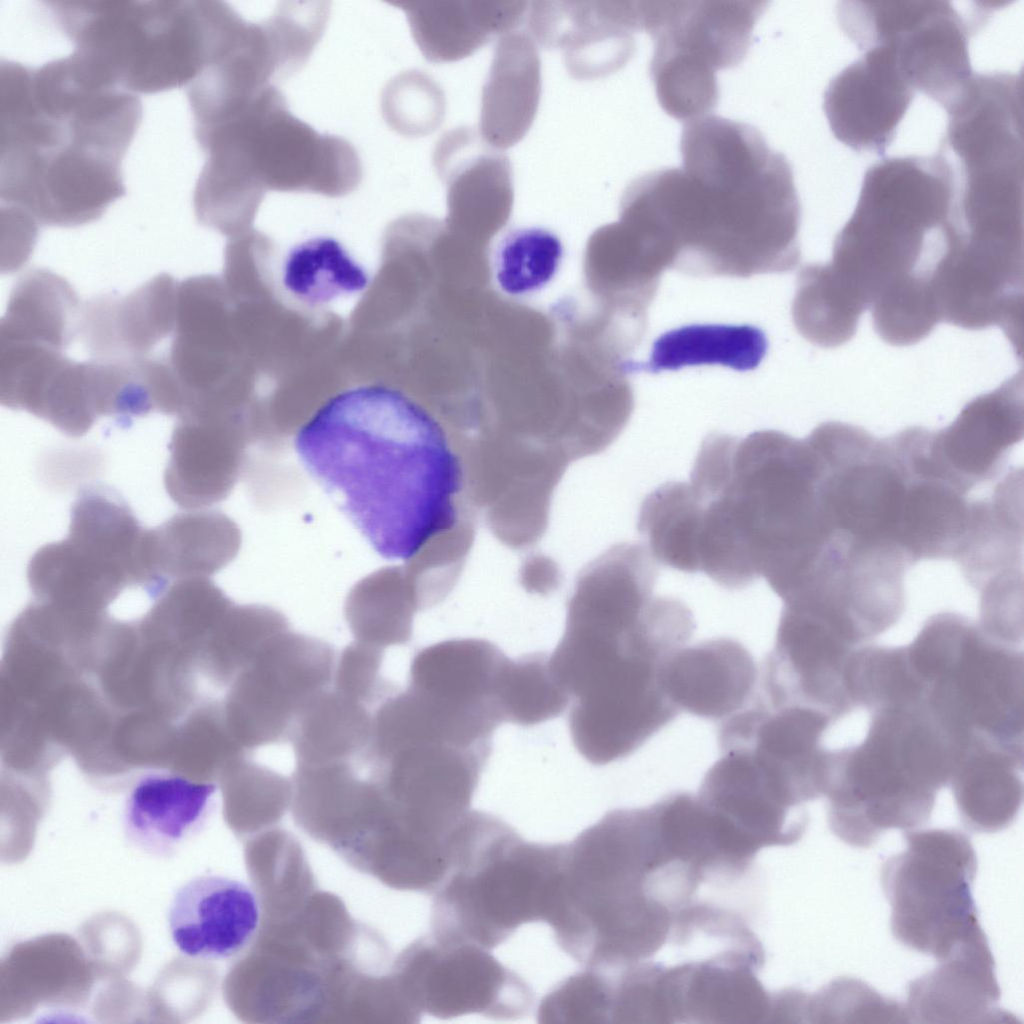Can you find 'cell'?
<instances>
[{
  "instance_id": "cell-31",
  "label": "cell",
  "mask_w": 1024,
  "mask_h": 1024,
  "mask_svg": "<svg viewBox=\"0 0 1024 1024\" xmlns=\"http://www.w3.org/2000/svg\"><path fill=\"white\" fill-rule=\"evenodd\" d=\"M433 164L446 186L452 212L489 208L506 212L510 208L513 182L509 159L474 129L459 127L446 132L436 144Z\"/></svg>"
},
{
  "instance_id": "cell-17",
  "label": "cell",
  "mask_w": 1024,
  "mask_h": 1024,
  "mask_svg": "<svg viewBox=\"0 0 1024 1024\" xmlns=\"http://www.w3.org/2000/svg\"><path fill=\"white\" fill-rule=\"evenodd\" d=\"M133 532L116 517L91 510L71 513L65 539L40 548L27 567L34 594L64 602L102 604L137 585Z\"/></svg>"
},
{
  "instance_id": "cell-11",
  "label": "cell",
  "mask_w": 1024,
  "mask_h": 1024,
  "mask_svg": "<svg viewBox=\"0 0 1024 1024\" xmlns=\"http://www.w3.org/2000/svg\"><path fill=\"white\" fill-rule=\"evenodd\" d=\"M194 133L204 153L231 159L266 190L342 196L362 179L355 148L295 117L274 85L235 114L194 127Z\"/></svg>"
},
{
  "instance_id": "cell-38",
  "label": "cell",
  "mask_w": 1024,
  "mask_h": 1024,
  "mask_svg": "<svg viewBox=\"0 0 1024 1024\" xmlns=\"http://www.w3.org/2000/svg\"><path fill=\"white\" fill-rule=\"evenodd\" d=\"M499 696L504 721L525 727L560 716L570 704L544 652L508 658Z\"/></svg>"
},
{
  "instance_id": "cell-6",
  "label": "cell",
  "mask_w": 1024,
  "mask_h": 1024,
  "mask_svg": "<svg viewBox=\"0 0 1024 1024\" xmlns=\"http://www.w3.org/2000/svg\"><path fill=\"white\" fill-rule=\"evenodd\" d=\"M954 197V169L941 153L874 164L864 175L851 218L836 236L831 261L823 264L826 274L864 310L896 287L935 290Z\"/></svg>"
},
{
  "instance_id": "cell-3",
  "label": "cell",
  "mask_w": 1024,
  "mask_h": 1024,
  "mask_svg": "<svg viewBox=\"0 0 1024 1024\" xmlns=\"http://www.w3.org/2000/svg\"><path fill=\"white\" fill-rule=\"evenodd\" d=\"M823 478L811 433L707 435L687 482L701 572L730 590L762 577L781 599L789 595L835 537Z\"/></svg>"
},
{
  "instance_id": "cell-42",
  "label": "cell",
  "mask_w": 1024,
  "mask_h": 1024,
  "mask_svg": "<svg viewBox=\"0 0 1024 1024\" xmlns=\"http://www.w3.org/2000/svg\"><path fill=\"white\" fill-rule=\"evenodd\" d=\"M555 985L538 1007L540 1023H606L611 1017V985L603 971L583 968Z\"/></svg>"
},
{
  "instance_id": "cell-14",
  "label": "cell",
  "mask_w": 1024,
  "mask_h": 1024,
  "mask_svg": "<svg viewBox=\"0 0 1024 1024\" xmlns=\"http://www.w3.org/2000/svg\"><path fill=\"white\" fill-rule=\"evenodd\" d=\"M837 17L859 48L888 47L911 87L945 110L973 76L968 27L948 1H846Z\"/></svg>"
},
{
  "instance_id": "cell-39",
  "label": "cell",
  "mask_w": 1024,
  "mask_h": 1024,
  "mask_svg": "<svg viewBox=\"0 0 1024 1024\" xmlns=\"http://www.w3.org/2000/svg\"><path fill=\"white\" fill-rule=\"evenodd\" d=\"M563 256V243L554 232L542 227L511 230L495 252V281L509 296L533 294L554 279Z\"/></svg>"
},
{
  "instance_id": "cell-25",
  "label": "cell",
  "mask_w": 1024,
  "mask_h": 1024,
  "mask_svg": "<svg viewBox=\"0 0 1024 1024\" xmlns=\"http://www.w3.org/2000/svg\"><path fill=\"white\" fill-rule=\"evenodd\" d=\"M507 660L488 640H444L415 654L409 686L497 728L505 722L499 693Z\"/></svg>"
},
{
  "instance_id": "cell-36",
  "label": "cell",
  "mask_w": 1024,
  "mask_h": 1024,
  "mask_svg": "<svg viewBox=\"0 0 1024 1024\" xmlns=\"http://www.w3.org/2000/svg\"><path fill=\"white\" fill-rule=\"evenodd\" d=\"M639 29V2H593L591 18L564 47L567 70L579 79L613 73L633 55Z\"/></svg>"
},
{
  "instance_id": "cell-37",
  "label": "cell",
  "mask_w": 1024,
  "mask_h": 1024,
  "mask_svg": "<svg viewBox=\"0 0 1024 1024\" xmlns=\"http://www.w3.org/2000/svg\"><path fill=\"white\" fill-rule=\"evenodd\" d=\"M283 282L294 295L318 304L344 293L362 290L367 282L364 269L342 245L319 237L296 246L289 254Z\"/></svg>"
},
{
  "instance_id": "cell-44",
  "label": "cell",
  "mask_w": 1024,
  "mask_h": 1024,
  "mask_svg": "<svg viewBox=\"0 0 1024 1024\" xmlns=\"http://www.w3.org/2000/svg\"><path fill=\"white\" fill-rule=\"evenodd\" d=\"M382 661L381 648L359 641L346 646L334 668V690L363 705L376 700L388 688L380 674Z\"/></svg>"
},
{
  "instance_id": "cell-30",
  "label": "cell",
  "mask_w": 1024,
  "mask_h": 1024,
  "mask_svg": "<svg viewBox=\"0 0 1024 1024\" xmlns=\"http://www.w3.org/2000/svg\"><path fill=\"white\" fill-rule=\"evenodd\" d=\"M401 7L426 59L454 61L469 56L491 36L512 32L528 11L527 2L405 1Z\"/></svg>"
},
{
  "instance_id": "cell-2",
  "label": "cell",
  "mask_w": 1024,
  "mask_h": 1024,
  "mask_svg": "<svg viewBox=\"0 0 1024 1024\" xmlns=\"http://www.w3.org/2000/svg\"><path fill=\"white\" fill-rule=\"evenodd\" d=\"M295 451L374 551L409 561L459 520L463 465L441 422L404 392L362 385L330 398Z\"/></svg>"
},
{
  "instance_id": "cell-21",
  "label": "cell",
  "mask_w": 1024,
  "mask_h": 1024,
  "mask_svg": "<svg viewBox=\"0 0 1024 1024\" xmlns=\"http://www.w3.org/2000/svg\"><path fill=\"white\" fill-rule=\"evenodd\" d=\"M261 902L249 884L221 875H199L174 893L167 913L173 944L187 957L225 960L255 938Z\"/></svg>"
},
{
  "instance_id": "cell-34",
  "label": "cell",
  "mask_w": 1024,
  "mask_h": 1024,
  "mask_svg": "<svg viewBox=\"0 0 1024 1024\" xmlns=\"http://www.w3.org/2000/svg\"><path fill=\"white\" fill-rule=\"evenodd\" d=\"M82 307L60 276L34 269L14 286L1 320L0 341H25L63 350L79 333Z\"/></svg>"
},
{
  "instance_id": "cell-41",
  "label": "cell",
  "mask_w": 1024,
  "mask_h": 1024,
  "mask_svg": "<svg viewBox=\"0 0 1024 1024\" xmlns=\"http://www.w3.org/2000/svg\"><path fill=\"white\" fill-rule=\"evenodd\" d=\"M444 95L428 76L416 71L398 75L382 95L383 116L395 131L407 136L426 135L441 123Z\"/></svg>"
},
{
  "instance_id": "cell-22",
  "label": "cell",
  "mask_w": 1024,
  "mask_h": 1024,
  "mask_svg": "<svg viewBox=\"0 0 1024 1024\" xmlns=\"http://www.w3.org/2000/svg\"><path fill=\"white\" fill-rule=\"evenodd\" d=\"M697 796L753 855L763 847L797 842L808 825V813L786 806L738 751H720Z\"/></svg>"
},
{
  "instance_id": "cell-5",
  "label": "cell",
  "mask_w": 1024,
  "mask_h": 1024,
  "mask_svg": "<svg viewBox=\"0 0 1024 1024\" xmlns=\"http://www.w3.org/2000/svg\"><path fill=\"white\" fill-rule=\"evenodd\" d=\"M695 627L691 610L669 596L656 595L637 617L567 614L549 659L571 699L573 744L588 762L631 755L680 714L660 674Z\"/></svg>"
},
{
  "instance_id": "cell-23",
  "label": "cell",
  "mask_w": 1024,
  "mask_h": 1024,
  "mask_svg": "<svg viewBox=\"0 0 1024 1024\" xmlns=\"http://www.w3.org/2000/svg\"><path fill=\"white\" fill-rule=\"evenodd\" d=\"M758 675L740 642L714 638L677 650L663 665L660 681L680 712L721 722L747 705Z\"/></svg>"
},
{
  "instance_id": "cell-4",
  "label": "cell",
  "mask_w": 1024,
  "mask_h": 1024,
  "mask_svg": "<svg viewBox=\"0 0 1024 1024\" xmlns=\"http://www.w3.org/2000/svg\"><path fill=\"white\" fill-rule=\"evenodd\" d=\"M141 116L136 94L70 55L37 68L2 62V202L37 227L97 220L125 193L121 163Z\"/></svg>"
},
{
  "instance_id": "cell-20",
  "label": "cell",
  "mask_w": 1024,
  "mask_h": 1024,
  "mask_svg": "<svg viewBox=\"0 0 1024 1024\" xmlns=\"http://www.w3.org/2000/svg\"><path fill=\"white\" fill-rule=\"evenodd\" d=\"M914 94L891 50L874 45L830 81L823 108L840 142L883 154Z\"/></svg>"
},
{
  "instance_id": "cell-24",
  "label": "cell",
  "mask_w": 1024,
  "mask_h": 1024,
  "mask_svg": "<svg viewBox=\"0 0 1024 1024\" xmlns=\"http://www.w3.org/2000/svg\"><path fill=\"white\" fill-rule=\"evenodd\" d=\"M933 971L908 986L909 1022L1016 1023L996 1006L1000 988L985 935L958 946Z\"/></svg>"
},
{
  "instance_id": "cell-29",
  "label": "cell",
  "mask_w": 1024,
  "mask_h": 1024,
  "mask_svg": "<svg viewBox=\"0 0 1024 1024\" xmlns=\"http://www.w3.org/2000/svg\"><path fill=\"white\" fill-rule=\"evenodd\" d=\"M1022 476L1012 472L988 498L971 502L970 520L954 560L979 592L1023 577Z\"/></svg>"
},
{
  "instance_id": "cell-18",
  "label": "cell",
  "mask_w": 1024,
  "mask_h": 1024,
  "mask_svg": "<svg viewBox=\"0 0 1024 1024\" xmlns=\"http://www.w3.org/2000/svg\"><path fill=\"white\" fill-rule=\"evenodd\" d=\"M416 952L420 998L437 1018L478 1014L515 1020L532 1006L528 984L488 949L433 933Z\"/></svg>"
},
{
  "instance_id": "cell-43",
  "label": "cell",
  "mask_w": 1024,
  "mask_h": 1024,
  "mask_svg": "<svg viewBox=\"0 0 1024 1024\" xmlns=\"http://www.w3.org/2000/svg\"><path fill=\"white\" fill-rule=\"evenodd\" d=\"M285 632L274 615L244 613L225 629L219 644V665L226 676L238 674L274 638Z\"/></svg>"
},
{
  "instance_id": "cell-27",
  "label": "cell",
  "mask_w": 1024,
  "mask_h": 1024,
  "mask_svg": "<svg viewBox=\"0 0 1024 1024\" xmlns=\"http://www.w3.org/2000/svg\"><path fill=\"white\" fill-rule=\"evenodd\" d=\"M216 786L173 774H152L130 791L123 813L129 845L159 859L174 857L205 826Z\"/></svg>"
},
{
  "instance_id": "cell-13",
  "label": "cell",
  "mask_w": 1024,
  "mask_h": 1024,
  "mask_svg": "<svg viewBox=\"0 0 1024 1024\" xmlns=\"http://www.w3.org/2000/svg\"><path fill=\"white\" fill-rule=\"evenodd\" d=\"M906 832V850L887 859L881 870L891 930L905 946L941 961L985 934L971 892L976 853L957 830Z\"/></svg>"
},
{
  "instance_id": "cell-35",
  "label": "cell",
  "mask_w": 1024,
  "mask_h": 1024,
  "mask_svg": "<svg viewBox=\"0 0 1024 1024\" xmlns=\"http://www.w3.org/2000/svg\"><path fill=\"white\" fill-rule=\"evenodd\" d=\"M372 716L365 705L329 689L300 714L291 730L296 764L350 762L366 753Z\"/></svg>"
},
{
  "instance_id": "cell-40",
  "label": "cell",
  "mask_w": 1024,
  "mask_h": 1024,
  "mask_svg": "<svg viewBox=\"0 0 1024 1024\" xmlns=\"http://www.w3.org/2000/svg\"><path fill=\"white\" fill-rule=\"evenodd\" d=\"M806 1017L816 1023L909 1022L905 1006L851 978H839L809 995Z\"/></svg>"
},
{
  "instance_id": "cell-16",
  "label": "cell",
  "mask_w": 1024,
  "mask_h": 1024,
  "mask_svg": "<svg viewBox=\"0 0 1024 1024\" xmlns=\"http://www.w3.org/2000/svg\"><path fill=\"white\" fill-rule=\"evenodd\" d=\"M832 719L800 705H772L756 692L748 704L720 722L718 747L745 753L757 768L805 805L824 796L830 750L821 739Z\"/></svg>"
},
{
  "instance_id": "cell-8",
  "label": "cell",
  "mask_w": 1024,
  "mask_h": 1024,
  "mask_svg": "<svg viewBox=\"0 0 1024 1024\" xmlns=\"http://www.w3.org/2000/svg\"><path fill=\"white\" fill-rule=\"evenodd\" d=\"M47 4L82 67L136 95L192 82L222 43L230 15L228 4L211 0Z\"/></svg>"
},
{
  "instance_id": "cell-15",
  "label": "cell",
  "mask_w": 1024,
  "mask_h": 1024,
  "mask_svg": "<svg viewBox=\"0 0 1024 1024\" xmlns=\"http://www.w3.org/2000/svg\"><path fill=\"white\" fill-rule=\"evenodd\" d=\"M334 668L326 642L277 636L237 675L228 701L230 731L245 749L289 740L300 714L328 690Z\"/></svg>"
},
{
  "instance_id": "cell-33",
  "label": "cell",
  "mask_w": 1024,
  "mask_h": 1024,
  "mask_svg": "<svg viewBox=\"0 0 1024 1024\" xmlns=\"http://www.w3.org/2000/svg\"><path fill=\"white\" fill-rule=\"evenodd\" d=\"M767 349L766 334L756 326L692 324L660 335L652 345L649 360L630 361L628 371L658 373L701 365L748 371L761 363Z\"/></svg>"
},
{
  "instance_id": "cell-26",
  "label": "cell",
  "mask_w": 1024,
  "mask_h": 1024,
  "mask_svg": "<svg viewBox=\"0 0 1024 1024\" xmlns=\"http://www.w3.org/2000/svg\"><path fill=\"white\" fill-rule=\"evenodd\" d=\"M178 284L168 274L125 297L102 296L81 310L79 335L95 360L146 357L174 330Z\"/></svg>"
},
{
  "instance_id": "cell-28",
  "label": "cell",
  "mask_w": 1024,
  "mask_h": 1024,
  "mask_svg": "<svg viewBox=\"0 0 1024 1024\" xmlns=\"http://www.w3.org/2000/svg\"><path fill=\"white\" fill-rule=\"evenodd\" d=\"M540 94L541 62L534 41L519 32L502 35L482 90V138L499 150L519 142L533 123Z\"/></svg>"
},
{
  "instance_id": "cell-1",
  "label": "cell",
  "mask_w": 1024,
  "mask_h": 1024,
  "mask_svg": "<svg viewBox=\"0 0 1024 1024\" xmlns=\"http://www.w3.org/2000/svg\"><path fill=\"white\" fill-rule=\"evenodd\" d=\"M680 151L682 167L635 179L620 204L669 269L741 278L794 269L801 207L785 156L756 128L714 115L685 124Z\"/></svg>"
},
{
  "instance_id": "cell-32",
  "label": "cell",
  "mask_w": 1024,
  "mask_h": 1024,
  "mask_svg": "<svg viewBox=\"0 0 1024 1024\" xmlns=\"http://www.w3.org/2000/svg\"><path fill=\"white\" fill-rule=\"evenodd\" d=\"M1023 758L1009 752L977 746L957 760L949 785L967 827L997 832L1009 826L1023 796Z\"/></svg>"
},
{
  "instance_id": "cell-7",
  "label": "cell",
  "mask_w": 1024,
  "mask_h": 1024,
  "mask_svg": "<svg viewBox=\"0 0 1024 1024\" xmlns=\"http://www.w3.org/2000/svg\"><path fill=\"white\" fill-rule=\"evenodd\" d=\"M870 713L860 744L830 750L824 794L834 834L861 848L887 830L924 825L955 764L948 736L923 703H895Z\"/></svg>"
},
{
  "instance_id": "cell-19",
  "label": "cell",
  "mask_w": 1024,
  "mask_h": 1024,
  "mask_svg": "<svg viewBox=\"0 0 1024 1024\" xmlns=\"http://www.w3.org/2000/svg\"><path fill=\"white\" fill-rule=\"evenodd\" d=\"M1023 376L967 403L947 427L928 431L927 456L936 475L967 494L995 478L1024 434Z\"/></svg>"
},
{
  "instance_id": "cell-9",
  "label": "cell",
  "mask_w": 1024,
  "mask_h": 1024,
  "mask_svg": "<svg viewBox=\"0 0 1024 1024\" xmlns=\"http://www.w3.org/2000/svg\"><path fill=\"white\" fill-rule=\"evenodd\" d=\"M561 850L562 843L527 841L498 817L470 810L435 889L434 934L492 950L520 926L544 922Z\"/></svg>"
},
{
  "instance_id": "cell-12",
  "label": "cell",
  "mask_w": 1024,
  "mask_h": 1024,
  "mask_svg": "<svg viewBox=\"0 0 1024 1024\" xmlns=\"http://www.w3.org/2000/svg\"><path fill=\"white\" fill-rule=\"evenodd\" d=\"M766 1H641V29L654 50L650 73L658 101L689 122L715 108L716 73L739 64Z\"/></svg>"
},
{
  "instance_id": "cell-10",
  "label": "cell",
  "mask_w": 1024,
  "mask_h": 1024,
  "mask_svg": "<svg viewBox=\"0 0 1024 1024\" xmlns=\"http://www.w3.org/2000/svg\"><path fill=\"white\" fill-rule=\"evenodd\" d=\"M923 701L957 757L988 746L1023 757V653L968 618L931 616L905 646Z\"/></svg>"
},
{
  "instance_id": "cell-45",
  "label": "cell",
  "mask_w": 1024,
  "mask_h": 1024,
  "mask_svg": "<svg viewBox=\"0 0 1024 1024\" xmlns=\"http://www.w3.org/2000/svg\"><path fill=\"white\" fill-rule=\"evenodd\" d=\"M592 2L541 1L528 8V28L539 44L564 48L588 21Z\"/></svg>"
}]
</instances>
